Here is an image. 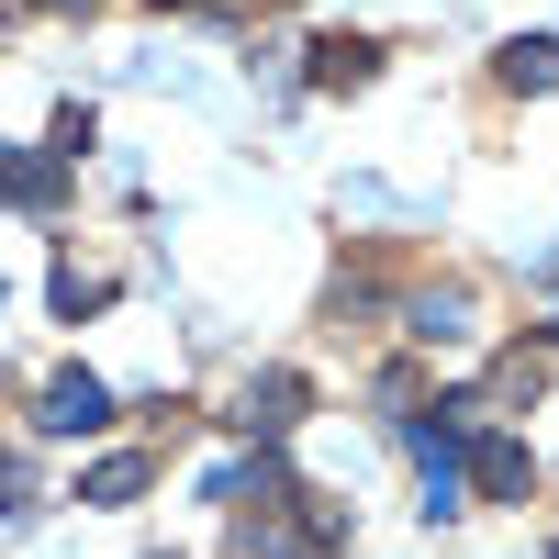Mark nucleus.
<instances>
[{
  "label": "nucleus",
  "instance_id": "11",
  "mask_svg": "<svg viewBox=\"0 0 559 559\" xmlns=\"http://www.w3.org/2000/svg\"><path fill=\"white\" fill-rule=\"evenodd\" d=\"M0 492H12V471H0ZM0 515H12V503H0Z\"/></svg>",
  "mask_w": 559,
  "mask_h": 559
},
{
  "label": "nucleus",
  "instance_id": "8",
  "mask_svg": "<svg viewBox=\"0 0 559 559\" xmlns=\"http://www.w3.org/2000/svg\"><path fill=\"white\" fill-rule=\"evenodd\" d=\"M403 336H414V347H459V336H471V302H459V292H426Z\"/></svg>",
  "mask_w": 559,
  "mask_h": 559
},
{
  "label": "nucleus",
  "instance_id": "7",
  "mask_svg": "<svg viewBox=\"0 0 559 559\" xmlns=\"http://www.w3.org/2000/svg\"><path fill=\"white\" fill-rule=\"evenodd\" d=\"M503 90H559V34H515L503 45Z\"/></svg>",
  "mask_w": 559,
  "mask_h": 559
},
{
  "label": "nucleus",
  "instance_id": "6",
  "mask_svg": "<svg viewBox=\"0 0 559 559\" xmlns=\"http://www.w3.org/2000/svg\"><path fill=\"white\" fill-rule=\"evenodd\" d=\"M369 68H381V45H369V34H324V45H313V90H358Z\"/></svg>",
  "mask_w": 559,
  "mask_h": 559
},
{
  "label": "nucleus",
  "instance_id": "4",
  "mask_svg": "<svg viewBox=\"0 0 559 559\" xmlns=\"http://www.w3.org/2000/svg\"><path fill=\"white\" fill-rule=\"evenodd\" d=\"M45 437H90V426H112V392L90 381V369H57V381H45V414H34Z\"/></svg>",
  "mask_w": 559,
  "mask_h": 559
},
{
  "label": "nucleus",
  "instance_id": "10",
  "mask_svg": "<svg viewBox=\"0 0 559 559\" xmlns=\"http://www.w3.org/2000/svg\"><path fill=\"white\" fill-rule=\"evenodd\" d=\"M0 191H12V202H57V168H45V157H23V146H0Z\"/></svg>",
  "mask_w": 559,
  "mask_h": 559
},
{
  "label": "nucleus",
  "instance_id": "9",
  "mask_svg": "<svg viewBox=\"0 0 559 559\" xmlns=\"http://www.w3.org/2000/svg\"><path fill=\"white\" fill-rule=\"evenodd\" d=\"M146 481H157V459H102V471L79 481V503H134Z\"/></svg>",
  "mask_w": 559,
  "mask_h": 559
},
{
  "label": "nucleus",
  "instance_id": "3",
  "mask_svg": "<svg viewBox=\"0 0 559 559\" xmlns=\"http://www.w3.org/2000/svg\"><path fill=\"white\" fill-rule=\"evenodd\" d=\"M302 403H313V392H302V369H258V381L236 392V426H247V437H292V426H302Z\"/></svg>",
  "mask_w": 559,
  "mask_h": 559
},
{
  "label": "nucleus",
  "instance_id": "1",
  "mask_svg": "<svg viewBox=\"0 0 559 559\" xmlns=\"http://www.w3.org/2000/svg\"><path fill=\"white\" fill-rule=\"evenodd\" d=\"M324 548H347V515L324 492H302V515H236V559H324Z\"/></svg>",
  "mask_w": 559,
  "mask_h": 559
},
{
  "label": "nucleus",
  "instance_id": "5",
  "mask_svg": "<svg viewBox=\"0 0 559 559\" xmlns=\"http://www.w3.org/2000/svg\"><path fill=\"white\" fill-rule=\"evenodd\" d=\"M414 459H426V526L471 515V471H459V426H448V437H414Z\"/></svg>",
  "mask_w": 559,
  "mask_h": 559
},
{
  "label": "nucleus",
  "instance_id": "12",
  "mask_svg": "<svg viewBox=\"0 0 559 559\" xmlns=\"http://www.w3.org/2000/svg\"><path fill=\"white\" fill-rule=\"evenodd\" d=\"M548 336H559V324H548Z\"/></svg>",
  "mask_w": 559,
  "mask_h": 559
},
{
  "label": "nucleus",
  "instance_id": "2",
  "mask_svg": "<svg viewBox=\"0 0 559 559\" xmlns=\"http://www.w3.org/2000/svg\"><path fill=\"white\" fill-rule=\"evenodd\" d=\"M459 471H471V492H481V503H526V492H537V459H526V437H492V426L471 437V459H459Z\"/></svg>",
  "mask_w": 559,
  "mask_h": 559
}]
</instances>
